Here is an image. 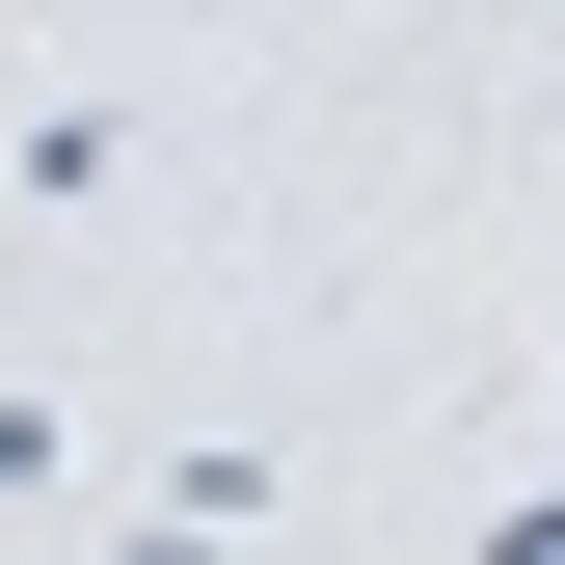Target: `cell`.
I'll use <instances>...</instances> for the list:
<instances>
[{
	"label": "cell",
	"instance_id": "obj_1",
	"mask_svg": "<svg viewBox=\"0 0 565 565\" xmlns=\"http://www.w3.org/2000/svg\"><path fill=\"white\" fill-rule=\"evenodd\" d=\"M0 162H28V216H82V189H135V108H28Z\"/></svg>",
	"mask_w": 565,
	"mask_h": 565
},
{
	"label": "cell",
	"instance_id": "obj_2",
	"mask_svg": "<svg viewBox=\"0 0 565 565\" xmlns=\"http://www.w3.org/2000/svg\"><path fill=\"white\" fill-rule=\"evenodd\" d=\"M0 484H82V431H54V404H28V377H0Z\"/></svg>",
	"mask_w": 565,
	"mask_h": 565
},
{
	"label": "cell",
	"instance_id": "obj_3",
	"mask_svg": "<svg viewBox=\"0 0 565 565\" xmlns=\"http://www.w3.org/2000/svg\"><path fill=\"white\" fill-rule=\"evenodd\" d=\"M484 565H565V512H539V539H484Z\"/></svg>",
	"mask_w": 565,
	"mask_h": 565
}]
</instances>
